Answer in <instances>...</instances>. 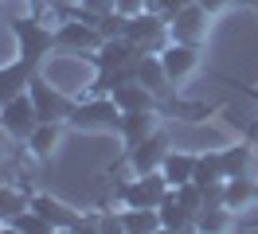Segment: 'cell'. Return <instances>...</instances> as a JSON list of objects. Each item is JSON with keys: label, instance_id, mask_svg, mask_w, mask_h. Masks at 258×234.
Returning <instances> with one entry per match:
<instances>
[{"label": "cell", "instance_id": "obj_26", "mask_svg": "<svg viewBox=\"0 0 258 234\" xmlns=\"http://www.w3.org/2000/svg\"><path fill=\"white\" fill-rule=\"evenodd\" d=\"M145 8H149V0H117V12H125V16L145 12Z\"/></svg>", "mask_w": 258, "mask_h": 234}, {"label": "cell", "instance_id": "obj_30", "mask_svg": "<svg viewBox=\"0 0 258 234\" xmlns=\"http://www.w3.org/2000/svg\"><path fill=\"white\" fill-rule=\"evenodd\" d=\"M32 4H35V8H43V0H32Z\"/></svg>", "mask_w": 258, "mask_h": 234}, {"label": "cell", "instance_id": "obj_14", "mask_svg": "<svg viewBox=\"0 0 258 234\" xmlns=\"http://www.w3.org/2000/svg\"><path fill=\"white\" fill-rule=\"evenodd\" d=\"M250 199H258V180H250V176H231V180H223V207L227 211H239V207H246Z\"/></svg>", "mask_w": 258, "mask_h": 234}, {"label": "cell", "instance_id": "obj_5", "mask_svg": "<svg viewBox=\"0 0 258 234\" xmlns=\"http://www.w3.org/2000/svg\"><path fill=\"white\" fill-rule=\"evenodd\" d=\"M35 125H39V113H35V102H32V94H28V90L16 94V98H8V102L0 106V129H4L8 137L28 140Z\"/></svg>", "mask_w": 258, "mask_h": 234}, {"label": "cell", "instance_id": "obj_16", "mask_svg": "<svg viewBox=\"0 0 258 234\" xmlns=\"http://www.w3.org/2000/svg\"><path fill=\"white\" fill-rule=\"evenodd\" d=\"M161 172H164V180L172 187H180V184H188L196 176V152H172L168 148V156H164V164H161Z\"/></svg>", "mask_w": 258, "mask_h": 234}, {"label": "cell", "instance_id": "obj_29", "mask_svg": "<svg viewBox=\"0 0 258 234\" xmlns=\"http://www.w3.org/2000/svg\"><path fill=\"white\" fill-rule=\"evenodd\" d=\"M0 184H8V180H4V168H0Z\"/></svg>", "mask_w": 258, "mask_h": 234}, {"label": "cell", "instance_id": "obj_3", "mask_svg": "<svg viewBox=\"0 0 258 234\" xmlns=\"http://www.w3.org/2000/svg\"><path fill=\"white\" fill-rule=\"evenodd\" d=\"M28 94H32V102H35L39 121H67L71 109H75V102H71V94H67L63 86H51L47 78H39V74H32Z\"/></svg>", "mask_w": 258, "mask_h": 234}, {"label": "cell", "instance_id": "obj_2", "mask_svg": "<svg viewBox=\"0 0 258 234\" xmlns=\"http://www.w3.org/2000/svg\"><path fill=\"white\" fill-rule=\"evenodd\" d=\"M67 125H75V129H113V133H117L121 109H117V102L106 98V94H90L86 102H79V106L71 109Z\"/></svg>", "mask_w": 258, "mask_h": 234}, {"label": "cell", "instance_id": "obj_20", "mask_svg": "<svg viewBox=\"0 0 258 234\" xmlns=\"http://www.w3.org/2000/svg\"><path fill=\"white\" fill-rule=\"evenodd\" d=\"M192 180H196L200 187L227 180V176H223V152H204V156H196V176H192Z\"/></svg>", "mask_w": 258, "mask_h": 234}, {"label": "cell", "instance_id": "obj_22", "mask_svg": "<svg viewBox=\"0 0 258 234\" xmlns=\"http://www.w3.org/2000/svg\"><path fill=\"white\" fill-rule=\"evenodd\" d=\"M246 168H250V144H231V148H223V176L231 180V176H246Z\"/></svg>", "mask_w": 258, "mask_h": 234}, {"label": "cell", "instance_id": "obj_10", "mask_svg": "<svg viewBox=\"0 0 258 234\" xmlns=\"http://www.w3.org/2000/svg\"><path fill=\"white\" fill-rule=\"evenodd\" d=\"M204 20H208V12L200 8V4H184L172 20H168V39H180V43H192L196 35H200V28H204Z\"/></svg>", "mask_w": 258, "mask_h": 234}, {"label": "cell", "instance_id": "obj_9", "mask_svg": "<svg viewBox=\"0 0 258 234\" xmlns=\"http://www.w3.org/2000/svg\"><path fill=\"white\" fill-rule=\"evenodd\" d=\"M133 78H137V82H141L145 90H153L157 98H164L168 82H172V78L164 74L161 55H157V51H141V55H137V62H133Z\"/></svg>", "mask_w": 258, "mask_h": 234}, {"label": "cell", "instance_id": "obj_12", "mask_svg": "<svg viewBox=\"0 0 258 234\" xmlns=\"http://www.w3.org/2000/svg\"><path fill=\"white\" fill-rule=\"evenodd\" d=\"M32 207L51 222V230H79L82 226L79 215H75L71 207H63L59 199H51V195H32Z\"/></svg>", "mask_w": 258, "mask_h": 234}, {"label": "cell", "instance_id": "obj_18", "mask_svg": "<svg viewBox=\"0 0 258 234\" xmlns=\"http://www.w3.org/2000/svg\"><path fill=\"white\" fill-rule=\"evenodd\" d=\"M59 125L63 121H39L32 129V137H28V148H32L35 160H47L55 152V144H59Z\"/></svg>", "mask_w": 258, "mask_h": 234}, {"label": "cell", "instance_id": "obj_32", "mask_svg": "<svg viewBox=\"0 0 258 234\" xmlns=\"http://www.w3.org/2000/svg\"><path fill=\"white\" fill-rule=\"evenodd\" d=\"M0 226H4V222H0Z\"/></svg>", "mask_w": 258, "mask_h": 234}, {"label": "cell", "instance_id": "obj_25", "mask_svg": "<svg viewBox=\"0 0 258 234\" xmlns=\"http://www.w3.org/2000/svg\"><path fill=\"white\" fill-rule=\"evenodd\" d=\"M231 218H227V207H204L196 215V230H227Z\"/></svg>", "mask_w": 258, "mask_h": 234}, {"label": "cell", "instance_id": "obj_17", "mask_svg": "<svg viewBox=\"0 0 258 234\" xmlns=\"http://www.w3.org/2000/svg\"><path fill=\"white\" fill-rule=\"evenodd\" d=\"M157 211H161V230H196V215L180 207L172 191L164 195V203L157 207Z\"/></svg>", "mask_w": 258, "mask_h": 234}, {"label": "cell", "instance_id": "obj_13", "mask_svg": "<svg viewBox=\"0 0 258 234\" xmlns=\"http://www.w3.org/2000/svg\"><path fill=\"white\" fill-rule=\"evenodd\" d=\"M110 98L117 102V109L125 113V109H153V98H157V94L145 90V86L133 78V82H121V86H113Z\"/></svg>", "mask_w": 258, "mask_h": 234}, {"label": "cell", "instance_id": "obj_7", "mask_svg": "<svg viewBox=\"0 0 258 234\" xmlns=\"http://www.w3.org/2000/svg\"><path fill=\"white\" fill-rule=\"evenodd\" d=\"M157 55H161V66H164V74L172 78V82L188 78L196 66H200V51H196V43H180V39H168V43H164Z\"/></svg>", "mask_w": 258, "mask_h": 234}, {"label": "cell", "instance_id": "obj_4", "mask_svg": "<svg viewBox=\"0 0 258 234\" xmlns=\"http://www.w3.org/2000/svg\"><path fill=\"white\" fill-rule=\"evenodd\" d=\"M172 191V184L164 180V172H145V176H137L133 184H121L117 187V195H121V203L125 207H161L164 195Z\"/></svg>", "mask_w": 258, "mask_h": 234}, {"label": "cell", "instance_id": "obj_6", "mask_svg": "<svg viewBox=\"0 0 258 234\" xmlns=\"http://www.w3.org/2000/svg\"><path fill=\"white\" fill-rule=\"evenodd\" d=\"M102 31H98V24H90V20H82V16H67L63 24L55 28V43L59 47H71V51H90V47H102Z\"/></svg>", "mask_w": 258, "mask_h": 234}, {"label": "cell", "instance_id": "obj_8", "mask_svg": "<svg viewBox=\"0 0 258 234\" xmlns=\"http://www.w3.org/2000/svg\"><path fill=\"white\" fill-rule=\"evenodd\" d=\"M164 156H168V137L153 129L145 140H137V144L129 148V164H133L137 176H145V172H157V168H161Z\"/></svg>", "mask_w": 258, "mask_h": 234}, {"label": "cell", "instance_id": "obj_24", "mask_svg": "<svg viewBox=\"0 0 258 234\" xmlns=\"http://www.w3.org/2000/svg\"><path fill=\"white\" fill-rule=\"evenodd\" d=\"M172 195H176V203L184 207V211H192V215H200V211H204V191H200V184H196V180L172 187Z\"/></svg>", "mask_w": 258, "mask_h": 234}, {"label": "cell", "instance_id": "obj_19", "mask_svg": "<svg viewBox=\"0 0 258 234\" xmlns=\"http://www.w3.org/2000/svg\"><path fill=\"white\" fill-rule=\"evenodd\" d=\"M121 230H161V211L157 207H125Z\"/></svg>", "mask_w": 258, "mask_h": 234}, {"label": "cell", "instance_id": "obj_15", "mask_svg": "<svg viewBox=\"0 0 258 234\" xmlns=\"http://www.w3.org/2000/svg\"><path fill=\"white\" fill-rule=\"evenodd\" d=\"M117 133L125 137V144L133 148L137 140H145L153 133V109H125L121 113V125H117Z\"/></svg>", "mask_w": 258, "mask_h": 234}, {"label": "cell", "instance_id": "obj_31", "mask_svg": "<svg viewBox=\"0 0 258 234\" xmlns=\"http://www.w3.org/2000/svg\"><path fill=\"white\" fill-rule=\"evenodd\" d=\"M250 4H254V8H258V0H250Z\"/></svg>", "mask_w": 258, "mask_h": 234}, {"label": "cell", "instance_id": "obj_27", "mask_svg": "<svg viewBox=\"0 0 258 234\" xmlns=\"http://www.w3.org/2000/svg\"><path fill=\"white\" fill-rule=\"evenodd\" d=\"M196 4H200V8H204V12H219V8H223L227 0H196Z\"/></svg>", "mask_w": 258, "mask_h": 234}, {"label": "cell", "instance_id": "obj_11", "mask_svg": "<svg viewBox=\"0 0 258 234\" xmlns=\"http://www.w3.org/2000/svg\"><path fill=\"white\" fill-rule=\"evenodd\" d=\"M32 66L24 59H8V62H0V106L8 102V98H16V94L28 90V82H32Z\"/></svg>", "mask_w": 258, "mask_h": 234}, {"label": "cell", "instance_id": "obj_1", "mask_svg": "<svg viewBox=\"0 0 258 234\" xmlns=\"http://www.w3.org/2000/svg\"><path fill=\"white\" fill-rule=\"evenodd\" d=\"M8 31H12V39H16V55L28 62L32 70L59 47L55 43V31L43 28V20H35V16H16V20L8 24Z\"/></svg>", "mask_w": 258, "mask_h": 234}, {"label": "cell", "instance_id": "obj_23", "mask_svg": "<svg viewBox=\"0 0 258 234\" xmlns=\"http://www.w3.org/2000/svg\"><path fill=\"white\" fill-rule=\"evenodd\" d=\"M28 203H32V199H24V195H20L16 187L0 184V222L8 226V222H12V218H16L20 211H24V207H28Z\"/></svg>", "mask_w": 258, "mask_h": 234}, {"label": "cell", "instance_id": "obj_28", "mask_svg": "<svg viewBox=\"0 0 258 234\" xmlns=\"http://www.w3.org/2000/svg\"><path fill=\"white\" fill-rule=\"evenodd\" d=\"M59 4H82V0H59Z\"/></svg>", "mask_w": 258, "mask_h": 234}, {"label": "cell", "instance_id": "obj_21", "mask_svg": "<svg viewBox=\"0 0 258 234\" xmlns=\"http://www.w3.org/2000/svg\"><path fill=\"white\" fill-rule=\"evenodd\" d=\"M8 230H24V234H51V222L39 215V211H35L32 203H28V207H24V211H20L12 222H8Z\"/></svg>", "mask_w": 258, "mask_h": 234}]
</instances>
